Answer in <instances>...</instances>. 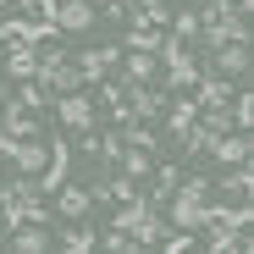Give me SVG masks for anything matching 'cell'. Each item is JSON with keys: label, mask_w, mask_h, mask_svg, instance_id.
Wrapping results in <instances>:
<instances>
[{"label": "cell", "mask_w": 254, "mask_h": 254, "mask_svg": "<svg viewBox=\"0 0 254 254\" xmlns=\"http://www.w3.org/2000/svg\"><path fill=\"white\" fill-rule=\"evenodd\" d=\"M111 227H122L138 249H155V243H160V232H166L160 210H155L144 193H138V199H127V204H116V221H111Z\"/></svg>", "instance_id": "obj_1"}, {"label": "cell", "mask_w": 254, "mask_h": 254, "mask_svg": "<svg viewBox=\"0 0 254 254\" xmlns=\"http://www.w3.org/2000/svg\"><path fill=\"white\" fill-rule=\"evenodd\" d=\"M56 116H61V127H66L72 138H83V133H94V100H89V94H77V89L56 100Z\"/></svg>", "instance_id": "obj_2"}, {"label": "cell", "mask_w": 254, "mask_h": 254, "mask_svg": "<svg viewBox=\"0 0 254 254\" xmlns=\"http://www.w3.org/2000/svg\"><path fill=\"white\" fill-rule=\"evenodd\" d=\"M160 111H166V89H155V83H133V89H127V116L155 122Z\"/></svg>", "instance_id": "obj_3"}, {"label": "cell", "mask_w": 254, "mask_h": 254, "mask_svg": "<svg viewBox=\"0 0 254 254\" xmlns=\"http://www.w3.org/2000/svg\"><path fill=\"white\" fill-rule=\"evenodd\" d=\"M122 89H133V83H155L160 89V61L155 56H144V50H127V61H122Z\"/></svg>", "instance_id": "obj_4"}, {"label": "cell", "mask_w": 254, "mask_h": 254, "mask_svg": "<svg viewBox=\"0 0 254 254\" xmlns=\"http://www.w3.org/2000/svg\"><path fill=\"white\" fill-rule=\"evenodd\" d=\"M116 61H122L116 45H94V50H83V56H77V72H83V83H100V77H111Z\"/></svg>", "instance_id": "obj_5"}, {"label": "cell", "mask_w": 254, "mask_h": 254, "mask_svg": "<svg viewBox=\"0 0 254 254\" xmlns=\"http://www.w3.org/2000/svg\"><path fill=\"white\" fill-rule=\"evenodd\" d=\"M56 28L61 33H89L94 28V0H61L56 6Z\"/></svg>", "instance_id": "obj_6"}, {"label": "cell", "mask_w": 254, "mask_h": 254, "mask_svg": "<svg viewBox=\"0 0 254 254\" xmlns=\"http://www.w3.org/2000/svg\"><path fill=\"white\" fill-rule=\"evenodd\" d=\"M249 133H238V127H232V133H216V138H210V155H216L221 166H238V160H249Z\"/></svg>", "instance_id": "obj_7"}, {"label": "cell", "mask_w": 254, "mask_h": 254, "mask_svg": "<svg viewBox=\"0 0 254 254\" xmlns=\"http://www.w3.org/2000/svg\"><path fill=\"white\" fill-rule=\"evenodd\" d=\"M45 160H50V144H33V138H17V149H11V166L22 177H39L45 172Z\"/></svg>", "instance_id": "obj_8"}, {"label": "cell", "mask_w": 254, "mask_h": 254, "mask_svg": "<svg viewBox=\"0 0 254 254\" xmlns=\"http://www.w3.org/2000/svg\"><path fill=\"white\" fill-rule=\"evenodd\" d=\"M210 66H216L221 77H243V72H249V45H238V39H232V45L210 50Z\"/></svg>", "instance_id": "obj_9"}, {"label": "cell", "mask_w": 254, "mask_h": 254, "mask_svg": "<svg viewBox=\"0 0 254 254\" xmlns=\"http://www.w3.org/2000/svg\"><path fill=\"white\" fill-rule=\"evenodd\" d=\"M0 133H6V138H33V133H39V111L6 105V111H0Z\"/></svg>", "instance_id": "obj_10"}, {"label": "cell", "mask_w": 254, "mask_h": 254, "mask_svg": "<svg viewBox=\"0 0 254 254\" xmlns=\"http://www.w3.org/2000/svg\"><path fill=\"white\" fill-rule=\"evenodd\" d=\"M11 249L17 254H45L50 249V227H33V221L28 227H11Z\"/></svg>", "instance_id": "obj_11"}, {"label": "cell", "mask_w": 254, "mask_h": 254, "mask_svg": "<svg viewBox=\"0 0 254 254\" xmlns=\"http://www.w3.org/2000/svg\"><path fill=\"white\" fill-rule=\"evenodd\" d=\"M254 193V172H249V160L227 166V177H221V199H249Z\"/></svg>", "instance_id": "obj_12"}, {"label": "cell", "mask_w": 254, "mask_h": 254, "mask_svg": "<svg viewBox=\"0 0 254 254\" xmlns=\"http://www.w3.org/2000/svg\"><path fill=\"white\" fill-rule=\"evenodd\" d=\"M116 172H127V177H138V183H144V177L155 172V155H149V149H138V144H122V160H116Z\"/></svg>", "instance_id": "obj_13"}, {"label": "cell", "mask_w": 254, "mask_h": 254, "mask_svg": "<svg viewBox=\"0 0 254 254\" xmlns=\"http://www.w3.org/2000/svg\"><path fill=\"white\" fill-rule=\"evenodd\" d=\"M56 210H61V216L66 221H83V216H89V188H56Z\"/></svg>", "instance_id": "obj_14"}, {"label": "cell", "mask_w": 254, "mask_h": 254, "mask_svg": "<svg viewBox=\"0 0 254 254\" xmlns=\"http://www.w3.org/2000/svg\"><path fill=\"white\" fill-rule=\"evenodd\" d=\"M166 45V28H144V22H133L127 28V50H144V56H155Z\"/></svg>", "instance_id": "obj_15"}, {"label": "cell", "mask_w": 254, "mask_h": 254, "mask_svg": "<svg viewBox=\"0 0 254 254\" xmlns=\"http://www.w3.org/2000/svg\"><path fill=\"white\" fill-rule=\"evenodd\" d=\"M193 116H199V100H193V94H188V100H177V105H166V127H172L177 138L193 127Z\"/></svg>", "instance_id": "obj_16"}, {"label": "cell", "mask_w": 254, "mask_h": 254, "mask_svg": "<svg viewBox=\"0 0 254 254\" xmlns=\"http://www.w3.org/2000/svg\"><path fill=\"white\" fill-rule=\"evenodd\" d=\"M6 72H11V77H33V72H39V50H33V45H11Z\"/></svg>", "instance_id": "obj_17"}, {"label": "cell", "mask_w": 254, "mask_h": 254, "mask_svg": "<svg viewBox=\"0 0 254 254\" xmlns=\"http://www.w3.org/2000/svg\"><path fill=\"white\" fill-rule=\"evenodd\" d=\"M56 243H61V249H66V254H89V249H94V243H100V238H94V232H89V227H72V232H61V238H56Z\"/></svg>", "instance_id": "obj_18"}, {"label": "cell", "mask_w": 254, "mask_h": 254, "mask_svg": "<svg viewBox=\"0 0 254 254\" xmlns=\"http://www.w3.org/2000/svg\"><path fill=\"white\" fill-rule=\"evenodd\" d=\"M45 100H50V94L39 89L33 77H22V94H17V105H22V111H45Z\"/></svg>", "instance_id": "obj_19"}, {"label": "cell", "mask_w": 254, "mask_h": 254, "mask_svg": "<svg viewBox=\"0 0 254 254\" xmlns=\"http://www.w3.org/2000/svg\"><path fill=\"white\" fill-rule=\"evenodd\" d=\"M100 249H111V254H133L138 243H133V238H127L122 227H111V232H100Z\"/></svg>", "instance_id": "obj_20"}, {"label": "cell", "mask_w": 254, "mask_h": 254, "mask_svg": "<svg viewBox=\"0 0 254 254\" xmlns=\"http://www.w3.org/2000/svg\"><path fill=\"white\" fill-rule=\"evenodd\" d=\"M17 6H28L33 17H45V22H56V6H61V0H17Z\"/></svg>", "instance_id": "obj_21"}, {"label": "cell", "mask_w": 254, "mask_h": 254, "mask_svg": "<svg viewBox=\"0 0 254 254\" xmlns=\"http://www.w3.org/2000/svg\"><path fill=\"white\" fill-rule=\"evenodd\" d=\"M100 11H105V17H127V11H133V0H100Z\"/></svg>", "instance_id": "obj_22"}, {"label": "cell", "mask_w": 254, "mask_h": 254, "mask_svg": "<svg viewBox=\"0 0 254 254\" xmlns=\"http://www.w3.org/2000/svg\"><path fill=\"white\" fill-rule=\"evenodd\" d=\"M172 6H199V0H172Z\"/></svg>", "instance_id": "obj_23"}, {"label": "cell", "mask_w": 254, "mask_h": 254, "mask_svg": "<svg viewBox=\"0 0 254 254\" xmlns=\"http://www.w3.org/2000/svg\"><path fill=\"white\" fill-rule=\"evenodd\" d=\"M0 17H6V0H0Z\"/></svg>", "instance_id": "obj_24"}]
</instances>
